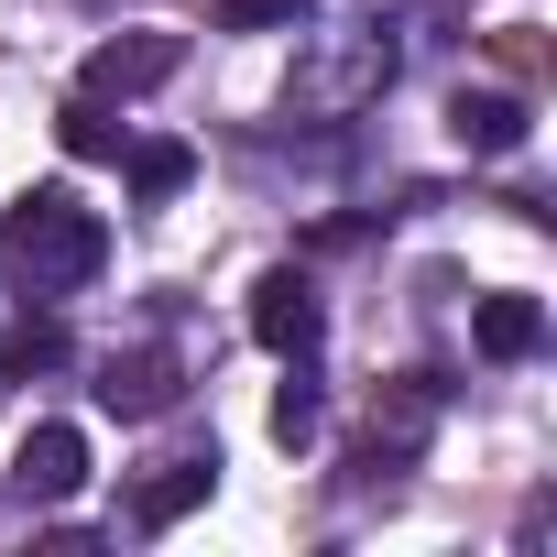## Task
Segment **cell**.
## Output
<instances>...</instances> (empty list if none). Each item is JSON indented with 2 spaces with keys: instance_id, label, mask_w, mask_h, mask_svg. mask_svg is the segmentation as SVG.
<instances>
[{
  "instance_id": "5bb4252c",
  "label": "cell",
  "mask_w": 557,
  "mask_h": 557,
  "mask_svg": "<svg viewBox=\"0 0 557 557\" xmlns=\"http://www.w3.org/2000/svg\"><path fill=\"white\" fill-rule=\"evenodd\" d=\"M99 12H110V0H99Z\"/></svg>"
},
{
  "instance_id": "ba28073f",
  "label": "cell",
  "mask_w": 557,
  "mask_h": 557,
  "mask_svg": "<svg viewBox=\"0 0 557 557\" xmlns=\"http://www.w3.org/2000/svg\"><path fill=\"white\" fill-rule=\"evenodd\" d=\"M470 339H481V361H535V339H546V307H535V296H481Z\"/></svg>"
},
{
  "instance_id": "8992f818",
  "label": "cell",
  "mask_w": 557,
  "mask_h": 557,
  "mask_svg": "<svg viewBox=\"0 0 557 557\" xmlns=\"http://www.w3.org/2000/svg\"><path fill=\"white\" fill-rule=\"evenodd\" d=\"M12 481H23L34 503H66V492L88 481V437H77V426H34L23 459H12Z\"/></svg>"
},
{
  "instance_id": "277c9868",
  "label": "cell",
  "mask_w": 557,
  "mask_h": 557,
  "mask_svg": "<svg viewBox=\"0 0 557 557\" xmlns=\"http://www.w3.org/2000/svg\"><path fill=\"white\" fill-rule=\"evenodd\" d=\"M219 492V448H186V459H153L143 481H132V524L143 535H164V524H186L197 503Z\"/></svg>"
},
{
  "instance_id": "8fae6325",
  "label": "cell",
  "mask_w": 557,
  "mask_h": 557,
  "mask_svg": "<svg viewBox=\"0 0 557 557\" xmlns=\"http://www.w3.org/2000/svg\"><path fill=\"white\" fill-rule=\"evenodd\" d=\"M55 361H66V329H55V318L23 307V329H0V383H34V372H55Z\"/></svg>"
},
{
  "instance_id": "7c38bea8",
  "label": "cell",
  "mask_w": 557,
  "mask_h": 557,
  "mask_svg": "<svg viewBox=\"0 0 557 557\" xmlns=\"http://www.w3.org/2000/svg\"><path fill=\"white\" fill-rule=\"evenodd\" d=\"M307 12H318V0H219V34H285Z\"/></svg>"
},
{
  "instance_id": "9c48e42d",
  "label": "cell",
  "mask_w": 557,
  "mask_h": 557,
  "mask_svg": "<svg viewBox=\"0 0 557 557\" xmlns=\"http://www.w3.org/2000/svg\"><path fill=\"white\" fill-rule=\"evenodd\" d=\"M55 143H66L77 164H121V143H132V121H110V99H88V88H77V99L55 110Z\"/></svg>"
},
{
  "instance_id": "3957f363",
  "label": "cell",
  "mask_w": 557,
  "mask_h": 557,
  "mask_svg": "<svg viewBox=\"0 0 557 557\" xmlns=\"http://www.w3.org/2000/svg\"><path fill=\"white\" fill-rule=\"evenodd\" d=\"M175 66H186V45H175V34H110V45L88 55V77H77V88H88V99H153Z\"/></svg>"
},
{
  "instance_id": "5b68a950",
  "label": "cell",
  "mask_w": 557,
  "mask_h": 557,
  "mask_svg": "<svg viewBox=\"0 0 557 557\" xmlns=\"http://www.w3.org/2000/svg\"><path fill=\"white\" fill-rule=\"evenodd\" d=\"M175 394H186L175 350H110V372H99V405H110V416H132V426H143V416H164Z\"/></svg>"
},
{
  "instance_id": "6da1fadb",
  "label": "cell",
  "mask_w": 557,
  "mask_h": 557,
  "mask_svg": "<svg viewBox=\"0 0 557 557\" xmlns=\"http://www.w3.org/2000/svg\"><path fill=\"white\" fill-rule=\"evenodd\" d=\"M99 262H110V230H99V208H77V186H34V197H12V219H0V273L23 285V307L77 296Z\"/></svg>"
},
{
  "instance_id": "52a82bcc",
  "label": "cell",
  "mask_w": 557,
  "mask_h": 557,
  "mask_svg": "<svg viewBox=\"0 0 557 557\" xmlns=\"http://www.w3.org/2000/svg\"><path fill=\"white\" fill-rule=\"evenodd\" d=\"M448 132H459L470 153H513V143H524V99H503V88H459V99H448Z\"/></svg>"
},
{
  "instance_id": "7a4b0ae2",
  "label": "cell",
  "mask_w": 557,
  "mask_h": 557,
  "mask_svg": "<svg viewBox=\"0 0 557 557\" xmlns=\"http://www.w3.org/2000/svg\"><path fill=\"white\" fill-rule=\"evenodd\" d=\"M318 285H307V273H262V285H251V339L273 350V361H318Z\"/></svg>"
},
{
  "instance_id": "30bf717a",
  "label": "cell",
  "mask_w": 557,
  "mask_h": 557,
  "mask_svg": "<svg viewBox=\"0 0 557 557\" xmlns=\"http://www.w3.org/2000/svg\"><path fill=\"white\" fill-rule=\"evenodd\" d=\"M121 153H132V197H143V208L186 197V175H197V153H186V143H164V132H153V143H121Z\"/></svg>"
},
{
  "instance_id": "4fadbf2b",
  "label": "cell",
  "mask_w": 557,
  "mask_h": 557,
  "mask_svg": "<svg viewBox=\"0 0 557 557\" xmlns=\"http://www.w3.org/2000/svg\"><path fill=\"white\" fill-rule=\"evenodd\" d=\"M329 426V405H318V383H285V394H273V437H285V448H307Z\"/></svg>"
}]
</instances>
